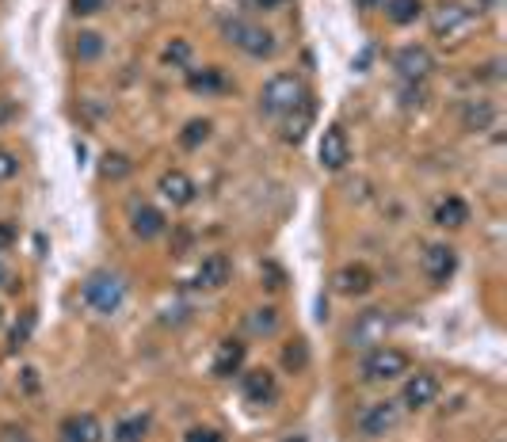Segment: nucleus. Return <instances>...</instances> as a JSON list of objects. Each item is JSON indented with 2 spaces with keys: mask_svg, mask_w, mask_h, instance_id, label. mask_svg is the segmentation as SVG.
<instances>
[{
  "mask_svg": "<svg viewBox=\"0 0 507 442\" xmlns=\"http://www.w3.org/2000/svg\"><path fill=\"white\" fill-rule=\"evenodd\" d=\"M458 271V252L450 244H427L424 252V275L431 283H447L450 275Z\"/></svg>",
  "mask_w": 507,
  "mask_h": 442,
  "instance_id": "f8f14e48",
  "label": "nucleus"
},
{
  "mask_svg": "<svg viewBox=\"0 0 507 442\" xmlns=\"http://www.w3.org/2000/svg\"><path fill=\"white\" fill-rule=\"evenodd\" d=\"M12 115H16V104H12V99H0V126H4Z\"/></svg>",
  "mask_w": 507,
  "mask_h": 442,
  "instance_id": "4c0bfd02",
  "label": "nucleus"
},
{
  "mask_svg": "<svg viewBox=\"0 0 507 442\" xmlns=\"http://www.w3.org/2000/svg\"><path fill=\"white\" fill-rule=\"evenodd\" d=\"M222 35H225V43L245 50L248 58H271L275 54V35L256 27V23H248V19H225Z\"/></svg>",
  "mask_w": 507,
  "mask_h": 442,
  "instance_id": "20e7f679",
  "label": "nucleus"
},
{
  "mask_svg": "<svg viewBox=\"0 0 507 442\" xmlns=\"http://www.w3.org/2000/svg\"><path fill=\"white\" fill-rule=\"evenodd\" d=\"M164 213L157 210V206H134V213H130V229H134V237H142V241H153V237H160L164 233Z\"/></svg>",
  "mask_w": 507,
  "mask_h": 442,
  "instance_id": "a211bd4d",
  "label": "nucleus"
},
{
  "mask_svg": "<svg viewBox=\"0 0 507 442\" xmlns=\"http://www.w3.org/2000/svg\"><path fill=\"white\" fill-rule=\"evenodd\" d=\"M187 58H191V46H187L183 39H172L168 46H164V61H172V66H183Z\"/></svg>",
  "mask_w": 507,
  "mask_h": 442,
  "instance_id": "7c9ffc66",
  "label": "nucleus"
},
{
  "mask_svg": "<svg viewBox=\"0 0 507 442\" xmlns=\"http://www.w3.org/2000/svg\"><path fill=\"white\" fill-rule=\"evenodd\" d=\"M492 119H496V107L488 104V99H469V104L462 107V126L465 130H488Z\"/></svg>",
  "mask_w": 507,
  "mask_h": 442,
  "instance_id": "412c9836",
  "label": "nucleus"
},
{
  "mask_svg": "<svg viewBox=\"0 0 507 442\" xmlns=\"http://www.w3.org/2000/svg\"><path fill=\"white\" fill-rule=\"evenodd\" d=\"M332 286H336V294H344V298H363L374 290V275H370V268H363V263H347V268H339L332 275Z\"/></svg>",
  "mask_w": 507,
  "mask_h": 442,
  "instance_id": "9b49d317",
  "label": "nucleus"
},
{
  "mask_svg": "<svg viewBox=\"0 0 507 442\" xmlns=\"http://www.w3.org/2000/svg\"><path fill=\"white\" fill-rule=\"evenodd\" d=\"M316 157H321V164L328 172H339L344 164L351 160V145H347V134L339 130V126H328V130L321 134V145H316Z\"/></svg>",
  "mask_w": 507,
  "mask_h": 442,
  "instance_id": "9d476101",
  "label": "nucleus"
},
{
  "mask_svg": "<svg viewBox=\"0 0 507 442\" xmlns=\"http://www.w3.org/2000/svg\"><path fill=\"white\" fill-rule=\"evenodd\" d=\"M435 397H439V377L431 370H416V374H409V382H404L401 404L404 408H427V404H435Z\"/></svg>",
  "mask_w": 507,
  "mask_h": 442,
  "instance_id": "1a4fd4ad",
  "label": "nucleus"
},
{
  "mask_svg": "<svg viewBox=\"0 0 507 442\" xmlns=\"http://www.w3.org/2000/svg\"><path fill=\"white\" fill-rule=\"evenodd\" d=\"M278 4H286V0H256V8H278Z\"/></svg>",
  "mask_w": 507,
  "mask_h": 442,
  "instance_id": "58836bf2",
  "label": "nucleus"
},
{
  "mask_svg": "<svg viewBox=\"0 0 507 442\" xmlns=\"http://www.w3.org/2000/svg\"><path fill=\"white\" fill-rule=\"evenodd\" d=\"M283 366L290 374H301L309 366V347H306V339H290V344L283 347Z\"/></svg>",
  "mask_w": 507,
  "mask_h": 442,
  "instance_id": "a878e982",
  "label": "nucleus"
},
{
  "mask_svg": "<svg viewBox=\"0 0 507 442\" xmlns=\"http://www.w3.org/2000/svg\"><path fill=\"white\" fill-rule=\"evenodd\" d=\"M130 157H122V153H107L104 160H99V175H104V180H126V175H130Z\"/></svg>",
  "mask_w": 507,
  "mask_h": 442,
  "instance_id": "c85d7f7f",
  "label": "nucleus"
},
{
  "mask_svg": "<svg viewBox=\"0 0 507 442\" xmlns=\"http://www.w3.org/2000/svg\"><path fill=\"white\" fill-rule=\"evenodd\" d=\"M386 16L404 27V23H416L424 16V0H386Z\"/></svg>",
  "mask_w": 507,
  "mask_h": 442,
  "instance_id": "5701e85b",
  "label": "nucleus"
},
{
  "mask_svg": "<svg viewBox=\"0 0 507 442\" xmlns=\"http://www.w3.org/2000/svg\"><path fill=\"white\" fill-rule=\"evenodd\" d=\"M149 435V415H126V420H119L115 427V442H145Z\"/></svg>",
  "mask_w": 507,
  "mask_h": 442,
  "instance_id": "393cba45",
  "label": "nucleus"
},
{
  "mask_svg": "<svg viewBox=\"0 0 507 442\" xmlns=\"http://www.w3.org/2000/svg\"><path fill=\"white\" fill-rule=\"evenodd\" d=\"M187 88L191 92H199V96H218V92H225L230 88V81H225V73L222 69H191L187 73Z\"/></svg>",
  "mask_w": 507,
  "mask_h": 442,
  "instance_id": "aec40b11",
  "label": "nucleus"
},
{
  "mask_svg": "<svg viewBox=\"0 0 507 442\" xmlns=\"http://www.w3.org/2000/svg\"><path fill=\"white\" fill-rule=\"evenodd\" d=\"M16 172H20V157H16V153H8V149H0V183L12 180Z\"/></svg>",
  "mask_w": 507,
  "mask_h": 442,
  "instance_id": "2f4dec72",
  "label": "nucleus"
},
{
  "mask_svg": "<svg viewBox=\"0 0 507 442\" xmlns=\"http://www.w3.org/2000/svg\"><path fill=\"white\" fill-rule=\"evenodd\" d=\"M469 19H473V12L458 4V0H442L439 8H431V31H435L439 43H458L469 27Z\"/></svg>",
  "mask_w": 507,
  "mask_h": 442,
  "instance_id": "423d86ee",
  "label": "nucleus"
},
{
  "mask_svg": "<svg viewBox=\"0 0 507 442\" xmlns=\"http://www.w3.org/2000/svg\"><path fill=\"white\" fill-rule=\"evenodd\" d=\"M12 241H16V225H12V221H0V252L12 248Z\"/></svg>",
  "mask_w": 507,
  "mask_h": 442,
  "instance_id": "f704fd0d",
  "label": "nucleus"
},
{
  "mask_svg": "<svg viewBox=\"0 0 507 442\" xmlns=\"http://www.w3.org/2000/svg\"><path fill=\"white\" fill-rule=\"evenodd\" d=\"M263 271H268V279H271L268 286H275V290H278V286H283V271H278V268H275V263H263Z\"/></svg>",
  "mask_w": 507,
  "mask_h": 442,
  "instance_id": "e433bc0d",
  "label": "nucleus"
},
{
  "mask_svg": "<svg viewBox=\"0 0 507 442\" xmlns=\"http://www.w3.org/2000/svg\"><path fill=\"white\" fill-rule=\"evenodd\" d=\"M286 442H306V438H301V435H294V438H286Z\"/></svg>",
  "mask_w": 507,
  "mask_h": 442,
  "instance_id": "79ce46f5",
  "label": "nucleus"
},
{
  "mask_svg": "<svg viewBox=\"0 0 507 442\" xmlns=\"http://www.w3.org/2000/svg\"><path fill=\"white\" fill-rule=\"evenodd\" d=\"M240 393H245V400H252V404H271L278 397V382H275L271 370H248L240 377Z\"/></svg>",
  "mask_w": 507,
  "mask_h": 442,
  "instance_id": "2eb2a0df",
  "label": "nucleus"
},
{
  "mask_svg": "<svg viewBox=\"0 0 507 442\" xmlns=\"http://www.w3.org/2000/svg\"><path fill=\"white\" fill-rule=\"evenodd\" d=\"M0 324H4V306H0Z\"/></svg>",
  "mask_w": 507,
  "mask_h": 442,
  "instance_id": "37998d69",
  "label": "nucleus"
},
{
  "mask_svg": "<svg viewBox=\"0 0 507 442\" xmlns=\"http://www.w3.org/2000/svg\"><path fill=\"white\" fill-rule=\"evenodd\" d=\"M84 301L92 306L96 313H104V317H111V313L122 309L126 301V283L119 279L115 271H92L84 279Z\"/></svg>",
  "mask_w": 507,
  "mask_h": 442,
  "instance_id": "7ed1b4c3",
  "label": "nucleus"
},
{
  "mask_svg": "<svg viewBox=\"0 0 507 442\" xmlns=\"http://www.w3.org/2000/svg\"><path fill=\"white\" fill-rule=\"evenodd\" d=\"M69 4H73L77 16H96V12L107 8V0H69Z\"/></svg>",
  "mask_w": 507,
  "mask_h": 442,
  "instance_id": "72a5a7b5",
  "label": "nucleus"
},
{
  "mask_svg": "<svg viewBox=\"0 0 507 442\" xmlns=\"http://www.w3.org/2000/svg\"><path fill=\"white\" fill-rule=\"evenodd\" d=\"M465 221H469V206H465V198L450 195V198H442L439 206H435V225H442V229H462Z\"/></svg>",
  "mask_w": 507,
  "mask_h": 442,
  "instance_id": "6ab92c4d",
  "label": "nucleus"
},
{
  "mask_svg": "<svg viewBox=\"0 0 507 442\" xmlns=\"http://www.w3.org/2000/svg\"><path fill=\"white\" fill-rule=\"evenodd\" d=\"M393 69H397V77L404 84H424L431 77V69H435V61H431L427 46H401L397 58H393Z\"/></svg>",
  "mask_w": 507,
  "mask_h": 442,
  "instance_id": "6e6552de",
  "label": "nucleus"
},
{
  "mask_svg": "<svg viewBox=\"0 0 507 442\" xmlns=\"http://www.w3.org/2000/svg\"><path fill=\"white\" fill-rule=\"evenodd\" d=\"M389 328H393V317H389L386 309H366V313H359V317H355L351 332H347V344H351V347L370 351V347L382 344Z\"/></svg>",
  "mask_w": 507,
  "mask_h": 442,
  "instance_id": "0eeeda50",
  "label": "nucleus"
},
{
  "mask_svg": "<svg viewBox=\"0 0 507 442\" xmlns=\"http://www.w3.org/2000/svg\"><path fill=\"white\" fill-rule=\"evenodd\" d=\"M8 279V268H4V263H0V283H4Z\"/></svg>",
  "mask_w": 507,
  "mask_h": 442,
  "instance_id": "a19ab883",
  "label": "nucleus"
},
{
  "mask_svg": "<svg viewBox=\"0 0 507 442\" xmlns=\"http://www.w3.org/2000/svg\"><path fill=\"white\" fill-rule=\"evenodd\" d=\"M183 442H225L222 431H214V427H191V431L183 435Z\"/></svg>",
  "mask_w": 507,
  "mask_h": 442,
  "instance_id": "473e14b6",
  "label": "nucleus"
},
{
  "mask_svg": "<svg viewBox=\"0 0 507 442\" xmlns=\"http://www.w3.org/2000/svg\"><path fill=\"white\" fill-rule=\"evenodd\" d=\"M23 389H27V393H39V370H23Z\"/></svg>",
  "mask_w": 507,
  "mask_h": 442,
  "instance_id": "c9c22d12",
  "label": "nucleus"
},
{
  "mask_svg": "<svg viewBox=\"0 0 507 442\" xmlns=\"http://www.w3.org/2000/svg\"><path fill=\"white\" fill-rule=\"evenodd\" d=\"M309 122H313V104L306 99V104L294 107V111H290V115H286V122H283V137H286V142H294V145H298L301 137H306Z\"/></svg>",
  "mask_w": 507,
  "mask_h": 442,
  "instance_id": "4be33fe9",
  "label": "nucleus"
},
{
  "mask_svg": "<svg viewBox=\"0 0 507 442\" xmlns=\"http://www.w3.org/2000/svg\"><path fill=\"white\" fill-rule=\"evenodd\" d=\"M397 423H401V404L397 400H374V404H366V408L355 415V427H359L363 438H382Z\"/></svg>",
  "mask_w": 507,
  "mask_h": 442,
  "instance_id": "39448f33",
  "label": "nucleus"
},
{
  "mask_svg": "<svg viewBox=\"0 0 507 442\" xmlns=\"http://www.w3.org/2000/svg\"><path fill=\"white\" fill-rule=\"evenodd\" d=\"M58 438L61 442H104V427H99L96 415L77 412V415H69V420L58 427Z\"/></svg>",
  "mask_w": 507,
  "mask_h": 442,
  "instance_id": "ddd939ff",
  "label": "nucleus"
},
{
  "mask_svg": "<svg viewBox=\"0 0 507 442\" xmlns=\"http://www.w3.org/2000/svg\"><path fill=\"white\" fill-rule=\"evenodd\" d=\"M210 130H214L210 119H191V122H187L183 130H180V145H183V149H199V145L210 137Z\"/></svg>",
  "mask_w": 507,
  "mask_h": 442,
  "instance_id": "cd10ccee",
  "label": "nucleus"
},
{
  "mask_svg": "<svg viewBox=\"0 0 507 442\" xmlns=\"http://www.w3.org/2000/svg\"><path fill=\"white\" fill-rule=\"evenodd\" d=\"M363 382H397V377H404L412 370V359L404 355L401 347H386V344H378L366 351V359H363Z\"/></svg>",
  "mask_w": 507,
  "mask_h": 442,
  "instance_id": "f03ea898",
  "label": "nucleus"
},
{
  "mask_svg": "<svg viewBox=\"0 0 507 442\" xmlns=\"http://www.w3.org/2000/svg\"><path fill=\"white\" fill-rule=\"evenodd\" d=\"M31 332H35V309L23 313V321H20L16 328H12V336H8V351H20V347L31 339Z\"/></svg>",
  "mask_w": 507,
  "mask_h": 442,
  "instance_id": "c756f323",
  "label": "nucleus"
},
{
  "mask_svg": "<svg viewBox=\"0 0 507 442\" xmlns=\"http://www.w3.org/2000/svg\"><path fill=\"white\" fill-rule=\"evenodd\" d=\"M8 435H12V438H4V442H31V438L23 435V431H8Z\"/></svg>",
  "mask_w": 507,
  "mask_h": 442,
  "instance_id": "ea45409f",
  "label": "nucleus"
},
{
  "mask_svg": "<svg viewBox=\"0 0 507 442\" xmlns=\"http://www.w3.org/2000/svg\"><path fill=\"white\" fill-rule=\"evenodd\" d=\"M245 355H248V347L240 344V339H222V344H218V355H214V377H233V374H240Z\"/></svg>",
  "mask_w": 507,
  "mask_h": 442,
  "instance_id": "f3484780",
  "label": "nucleus"
},
{
  "mask_svg": "<svg viewBox=\"0 0 507 442\" xmlns=\"http://www.w3.org/2000/svg\"><path fill=\"white\" fill-rule=\"evenodd\" d=\"M245 328H248L252 336H275L278 332V309H271V306L252 309L248 317H245Z\"/></svg>",
  "mask_w": 507,
  "mask_h": 442,
  "instance_id": "b1692460",
  "label": "nucleus"
},
{
  "mask_svg": "<svg viewBox=\"0 0 507 442\" xmlns=\"http://www.w3.org/2000/svg\"><path fill=\"white\" fill-rule=\"evenodd\" d=\"M230 275H233L230 256L214 252V256H207V260L199 263V271H195V286H199V290H222L225 283H230Z\"/></svg>",
  "mask_w": 507,
  "mask_h": 442,
  "instance_id": "4468645a",
  "label": "nucleus"
},
{
  "mask_svg": "<svg viewBox=\"0 0 507 442\" xmlns=\"http://www.w3.org/2000/svg\"><path fill=\"white\" fill-rule=\"evenodd\" d=\"M157 191L172 202V206H187V202L195 198V180L187 172L180 168H172V172H164L160 175V183H157Z\"/></svg>",
  "mask_w": 507,
  "mask_h": 442,
  "instance_id": "dca6fc26",
  "label": "nucleus"
},
{
  "mask_svg": "<svg viewBox=\"0 0 507 442\" xmlns=\"http://www.w3.org/2000/svg\"><path fill=\"white\" fill-rule=\"evenodd\" d=\"M73 54H77V61H96L104 54V39H99L96 31H81L77 43H73Z\"/></svg>",
  "mask_w": 507,
  "mask_h": 442,
  "instance_id": "bb28decb",
  "label": "nucleus"
},
{
  "mask_svg": "<svg viewBox=\"0 0 507 442\" xmlns=\"http://www.w3.org/2000/svg\"><path fill=\"white\" fill-rule=\"evenodd\" d=\"M306 99H309V92H306V84H301V77H294V73H278V77H271L263 84L260 111L263 115H290V111L301 107Z\"/></svg>",
  "mask_w": 507,
  "mask_h": 442,
  "instance_id": "f257e3e1",
  "label": "nucleus"
}]
</instances>
